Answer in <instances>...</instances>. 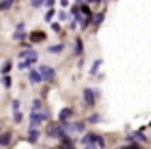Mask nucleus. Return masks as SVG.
<instances>
[{
  "label": "nucleus",
  "instance_id": "f257e3e1",
  "mask_svg": "<svg viewBox=\"0 0 151 149\" xmlns=\"http://www.w3.org/2000/svg\"><path fill=\"white\" fill-rule=\"evenodd\" d=\"M29 119H31V124H35V126H38L40 122H44V120H48V111H44V109H33L31 111V115H29Z\"/></svg>",
  "mask_w": 151,
  "mask_h": 149
},
{
  "label": "nucleus",
  "instance_id": "f03ea898",
  "mask_svg": "<svg viewBox=\"0 0 151 149\" xmlns=\"http://www.w3.org/2000/svg\"><path fill=\"white\" fill-rule=\"evenodd\" d=\"M38 73H40L42 80H46V82H52L55 78V69H52L50 65H40V67H38Z\"/></svg>",
  "mask_w": 151,
  "mask_h": 149
},
{
  "label": "nucleus",
  "instance_id": "7ed1b4c3",
  "mask_svg": "<svg viewBox=\"0 0 151 149\" xmlns=\"http://www.w3.org/2000/svg\"><path fill=\"white\" fill-rule=\"evenodd\" d=\"M48 136H50V138H59V140H61L63 136H65V128H63V124L59 122V124H55V126H52L48 130Z\"/></svg>",
  "mask_w": 151,
  "mask_h": 149
},
{
  "label": "nucleus",
  "instance_id": "20e7f679",
  "mask_svg": "<svg viewBox=\"0 0 151 149\" xmlns=\"http://www.w3.org/2000/svg\"><path fill=\"white\" fill-rule=\"evenodd\" d=\"M63 124V128H67L69 132H82L84 130V122H61Z\"/></svg>",
  "mask_w": 151,
  "mask_h": 149
},
{
  "label": "nucleus",
  "instance_id": "39448f33",
  "mask_svg": "<svg viewBox=\"0 0 151 149\" xmlns=\"http://www.w3.org/2000/svg\"><path fill=\"white\" fill-rule=\"evenodd\" d=\"M82 96H84V103H86V105H94V103H96V92H94V90L84 88Z\"/></svg>",
  "mask_w": 151,
  "mask_h": 149
},
{
  "label": "nucleus",
  "instance_id": "423d86ee",
  "mask_svg": "<svg viewBox=\"0 0 151 149\" xmlns=\"http://www.w3.org/2000/svg\"><path fill=\"white\" fill-rule=\"evenodd\" d=\"M71 117H73V109L71 107H63L61 111H59V115H58V120L59 122H65V120H69Z\"/></svg>",
  "mask_w": 151,
  "mask_h": 149
},
{
  "label": "nucleus",
  "instance_id": "0eeeda50",
  "mask_svg": "<svg viewBox=\"0 0 151 149\" xmlns=\"http://www.w3.org/2000/svg\"><path fill=\"white\" fill-rule=\"evenodd\" d=\"M29 38H31V42H42V40H46V33L44 31H33L29 34Z\"/></svg>",
  "mask_w": 151,
  "mask_h": 149
},
{
  "label": "nucleus",
  "instance_id": "6e6552de",
  "mask_svg": "<svg viewBox=\"0 0 151 149\" xmlns=\"http://www.w3.org/2000/svg\"><path fill=\"white\" fill-rule=\"evenodd\" d=\"M29 80H31V84H38V82H42L40 73H38L37 69H29Z\"/></svg>",
  "mask_w": 151,
  "mask_h": 149
},
{
  "label": "nucleus",
  "instance_id": "1a4fd4ad",
  "mask_svg": "<svg viewBox=\"0 0 151 149\" xmlns=\"http://www.w3.org/2000/svg\"><path fill=\"white\" fill-rule=\"evenodd\" d=\"M12 143V132H0V145L8 147Z\"/></svg>",
  "mask_w": 151,
  "mask_h": 149
},
{
  "label": "nucleus",
  "instance_id": "9d476101",
  "mask_svg": "<svg viewBox=\"0 0 151 149\" xmlns=\"http://www.w3.org/2000/svg\"><path fill=\"white\" fill-rule=\"evenodd\" d=\"M38 136H40V130H38L35 124H31V128H29V142L35 143V142L38 140Z\"/></svg>",
  "mask_w": 151,
  "mask_h": 149
},
{
  "label": "nucleus",
  "instance_id": "9b49d317",
  "mask_svg": "<svg viewBox=\"0 0 151 149\" xmlns=\"http://www.w3.org/2000/svg\"><path fill=\"white\" fill-rule=\"evenodd\" d=\"M35 61H37V57H27V59H25V61H21L17 67L21 69V71H27V69H31V65H33Z\"/></svg>",
  "mask_w": 151,
  "mask_h": 149
},
{
  "label": "nucleus",
  "instance_id": "f8f14e48",
  "mask_svg": "<svg viewBox=\"0 0 151 149\" xmlns=\"http://www.w3.org/2000/svg\"><path fill=\"white\" fill-rule=\"evenodd\" d=\"M19 57H21V59H27V57H38V54L29 48V50H23V52L19 54Z\"/></svg>",
  "mask_w": 151,
  "mask_h": 149
},
{
  "label": "nucleus",
  "instance_id": "ddd939ff",
  "mask_svg": "<svg viewBox=\"0 0 151 149\" xmlns=\"http://www.w3.org/2000/svg\"><path fill=\"white\" fill-rule=\"evenodd\" d=\"M75 54H77V56H82V54H84V50H82V40H81V38H77V40H75Z\"/></svg>",
  "mask_w": 151,
  "mask_h": 149
},
{
  "label": "nucleus",
  "instance_id": "4468645a",
  "mask_svg": "<svg viewBox=\"0 0 151 149\" xmlns=\"http://www.w3.org/2000/svg\"><path fill=\"white\" fill-rule=\"evenodd\" d=\"M63 48H65V46L59 42V44H55V46H50L48 52H50V54H61V52H63Z\"/></svg>",
  "mask_w": 151,
  "mask_h": 149
},
{
  "label": "nucleus",
  "instance_id": "2eb2a0df",
  "mask_svg": "<svg viewBox=\"0 0 151 149\" xmlns=\"http://www.w3.org/2000/svg\"><path fill=\"white\" fill-rule=\"evenodd\" d=\"M12 6H14V0H0V10H2V11L10 10Z\"/></svg>",
  "mask_w": 151,
  "mask_h": 149
},
{
  "label": "nucleus",
  "instance_id": "dca6fc26",
  "mask_svg": "<svg viewBox=\"0 0 151 149\" xmlns=\"http://www.w3.org/2000/svg\"><path fill=\"white\" fill-rule=\"evenodd\" d=\"M71 15L75 17V21H81V19H82V15H81V10H78V6H73V8H71Z\"/></svg>",
  "mask_w": 151,
  "mask_h": 149
},
{
  "label": "nucleus",
  "instance_id": "f3484780",
  "mask_svg": "<svg viewBox=\"0 0 151 149\" xmlns=\"http://www.w3.org/2000/svg\"><path fill=\"white\" fill-rule=\"evenodd\" d=\"M25 37H27V34L23 33V31H15L12 38H14V40H17V42H23V40H25Z\"/></svg>",
  "mask_w": 151,
  "mask_h": 149
},
{
  "label": "nucleus",
  "instance_id": "a211bd4d",
  "mask_svg": "<svg viewBox=\"0 0 151 149\" xmlns=\"http://www.w3.org/2000/svg\"><path fill=\"white\" fill-rule=\"evenodd\" d=\"M94 142H96V134H92V132L82 138V143H84V145H86V143H94Z\"/></svg>",
  "mask_w": 151,
  "mask_h": 149
},
{
  "label": "nucleus",
  "instance_id": "6ab92c4d",
  "mask_svg": "<svg viewBox=\"0 0 151 149\" xmlns=\"http://www.w3.org/2000/svg\"><path fill=\"white\" fill-rule=\"evenodd\" d=\"M103 19H105V14L101 11V14H98L96 17H92V21H94V25H101V23H103Z\"/></svg>",
  "mask_w": 151,
  "mask_h": 149
},
{
  "label": "nucleus",
  "instance_id": "aec40b11",
  "mask_svg": "<svg viewBox=\"0 0 151 149\" xmlns=\"http://www.w3.org/2000/svg\"><path fill=\"white\" fill-rule=\"evenodd\" d=\"M100 65H101V59H96V61H94L92 69H90V74H96V73H98V69H100Z\"/></svg>",
  "mask_w": 151,
  "mask_h": 149
},
{
  "label": "nucleus",
  "instance_id": "412c9836",
  "mask_svg": "<svg viewBox=\"0 0 151 149\" xmlns=\"http://www.w3.org/2000/svg\"><path fill=\"white\" fill-rule=\"evenodd\" d=\"M94 143H96V147H105V140H103L101 138V136H96V142H94Z\"/></svg>",
  "mask_w": 151,
  "mask_h": 149
},
{
  "label": "nucleus",
  "instance_id": "4be33fe9",
  "mask_svg": "<svg viewBox=\"0 0 151 149\" xmlns=\"http://www.w3.org/2000/svg\"><path fill=\"white\" fill-rule=\"evenodd\" d=\"M81 11H82L84 15H92V11H90V6H88V4H82V6H81Z\"/></svg>",
  "mask_w": 151,
  "mask_h": 149
},
{
  "label": "nucleus",
  "instance_id": "5701e85b",
  "mask_svg": "<svg viewBox=\"0 0 151 149\" xmlns=\"http://www.w3.org/2000/svg\"><path fill=\"white\" fill-rule=\"evenodd\" d=\"M10 71H12V61H6V63H4V67H2V73L8 74Z\"/></svg>",
  "mask_w": 151,
  "mask_h": 149
},
{
  "label": "nucleus",
  "instance_id": "b1692460",
  "mask_svg": "<svg viewBox=\"0 0 151 149\" xmlns=\"http://www.w3.org/2000/svg\"><path fill=\"white\" fill-rule=\"evenodd\" d=\"M21 119H23V113H19V109L14 113V122H21Z\"/></svg>",
  "mask_w": 151,
  "mask_h": 149
},
{
  "label": "nucleus",
  "instance_id": "393cba45",
  "mask_svg": "<svg viewBox=\"0 0 151 149\" xmlns=\"http://www.w3.org/2000/svg\"><path fill=\"white\" fill-rule=\"evenodd\" d=\"M121 149H140V143L132 142V143H128V145H124V147H121Z\"/></svg>",
  "mask_w": 151,
  "mask_h": 149
},
{
  "label": "nucleus",
  "instance_id": "a878e982",
  "mask_svg": "<svg viewBox=\"0 0 151 149\" xmlns=\"http://www.w3.org/2000/svg\"><path fill=\"white\" fill-rule=\"evenodd\" d=\"M90 122H92V124H98V122H100V120H101V117L100 115H92V117H90Z\"/></svg>",
  "mask_w": 151,
  "mask_h": 149
},
{
  "label": "nucleus",
  "instance_id": "bb28decb",
  "mask_svg": "<svg viewBox=\"0 0 151 149\" xmlns=\"http://www.w3.org/2000/svg\"><path fill=\"white\" fill-rule=\"evenodd\" d=\"M54 14H55V10H54V8H48V14H46V21H52Z\"/></svg>",
  "mask_w": 151,
  "mask_h": 149
},
{
  "label": "nucleus",
  "instance_id": "cd10ccee",
  "mask_svg": "<svg viewBox=\"0 0 151 149\" xmlns=\"http://www.w3.org/2000/svg\"><path fill=\"white\" fill-rule=\"evenodd\" d=\"M2 84L6 86V88H10V86H12V78H10V77H4V78H2Z\"/></svg>",
  "mask_w": 151,
  "mask_h": 149
},
{
  "label": "nucleus",
  "instance_id": "c85d7f7f",
  "mask_svg": "<svg viewBox=\"0 0 151 149\" xmlns=\"http://www.w3.org/2000/svg\"><path fill=\"white\" fill-rule=\"evenodd\" d=\"M33 109H42V101L40 100H35L33 101Z\"/></svg>",
  "mask_w": 151,
  "mask_h": 149
},
{
  "label": "nucleus",
  "instance_id": "c756f323",
  "mask_svg": "<svg viewBox=\"0 0 151 149\" xmlns=\"http://www.w3.org/2000/svg\"><path fill=\"white\" fill-rule=\"evenodd\" d=\"M42 4H46V8H54L55 0H42Z\"/></svg>",
  "mask_w": 151,
  "mask_h": 149
},
{
  "label": "nucleus",
  "instance_id": "7c9ffc66",
  "mask_svg": "<svg viewBox=\"0 0 151 149\" xmlns=\"http://www.w3.org/2000/svg\"><path fill=\"white\" fill-rule=\"evenodd\" d=\"M31 4H33V8H40L42 6V0H31Z\"/></svg>",
  "mask_w": 151,
  "mask_h": 149
},
{
  "label": "nucleus",
  "instance_id": "2f4dec72",
  "mask_svg": "<svg viewBox=\"0 0 151 149\" xmlns=\"http://www.w3.org/2000/svg\"><path fill=\"white\" fill-rule=\"evenodd\" d=\"M52 29H54V33H59V31H61V25H58V23H52Z\"/></svg>",
  "mask_w": 151,
  "mask_h": 149
},
{
  "label": "nucleus",
  "instance_id": "473e14b6",
  "mask_svg": "<svg viewBox=\"0 0 151 149\" xmlns=\"http://www.w3.org/2000/svg\"><path fill=\"white\" fill-rule=\"evenodd\" d=\"M12 109H14V111H17V109H19V101H17V100H14V103H12Z\"/></svg>",
  "mask_w": 151,
  "mask_h": 149
},
{
  "label": "nucleus",
  "instance_id": "72a5a7b5",
  "mask_svg": "<svg viewBox=\"0 0 151 149\" xmlns=\"http://www.w3.org/2000/svg\"><path fill=\"white\" fill-rule=\"evenodd\" d=\"M58 17L63 21V19H67V14H65V11H59V15H58Z\"/></svg>",
  "mask_w": 151,
  "mask_h": 149
},
{
  "label": "nucleus",
  "instance_id": "f704fd0d",
  "mask_svg": "<svg viewBox=\"0 0 151 149\" xmlns=\"http://www.w3.org/2000/svg\"><path fill=\"white\" fill-rule=\"evenodd\" d=\"M84 149H96V143H86Z\"/></svg>",
  "mask_w": 151,
  "mask_h": 149
},
{
  "label": "nucleus",
  "instance_id": "c9c22d12",
  "mask_svg": "<svg viewBox=\"0 0 151 149\" xmlns=\"http://www.w3.org/2000/svg\"><path fill=\"white\" fill-rule=\"evenodd\" d=\"M25 29V25H23V23H17V27H15V31H23Z\"/></svg>",
  "mask_w": 151,
  "mask_h": 149
}]
</instances>
